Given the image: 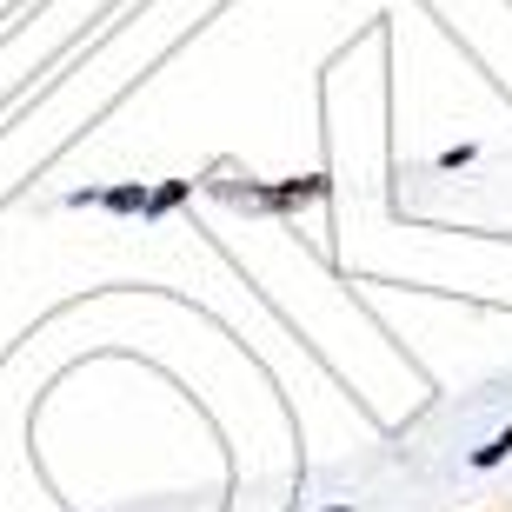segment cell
<instances>
[{
	"label": "cell",
	"mask_w": 512,
	"mask_h": 512,
	"mask_svg": "<svg viewBox=\"0 0 512 512\" xmlns=\"http://www.w3.org/2000/svg\"><path fill=\"white\" fill-rule=\"evenodd\" d=\"M506 459H512V426H506V433H493L486 446H479L473 466H479V473H493V466H506Z\"/></svg>",
	"instance_id": "3957f363"
},
{
	"label": "cell",
	"mask_w": 512,
	"mask_h": 512,
	"mask_svg": "<svg viewBox=\"0 0 512 512\" xmlns=\"http://www.w3.org/2000/svg\"><path fill=\"white\" fill-rule=\"evenodd\" d=\"M326 512H353V506H326Z\"/></svg>",
	"instance_id": "5b68a950"
},
{
	"label": "cell",
	"mask_w": 512,
	"mask_h": 512,
	"mask_svg": "<svg viewBox=\"0 0 512 512\" xmlns=\"http://www.w3.org/2000/svg\"><path fill=\"white\" fill-rule=\"evenodd\" d=\"M187 193H193V180H160V187H147V213H140V220H167L173 207H187Z\"/></svg>",
	"instance_id": "7a4b0ae2"
},
{
	"label": "cell",
	"mask_w": 512,
	"mask_h": 512,
	"mask_svg": "<svg viewBox=\"0 0 512 512\" xmlns=\"http://www.w3.org/2000/svg\"><path fill=\"white\" fill-rule=\"evenodd\" d=\"M220 200H233V207H260V213H300V207H320L326 193H333V173H293V180H207Z\"/></svg>",
	"instance_id": "6da1fadb"
},
{
	"label": "cell",
	"mask_w": 512,
	"mask_h": 512,
	"mask_svg": "<svg viewBox=\"0 0 512 512\" xmlns=\"http://www.w3.org/2000/svg\"><path fill=\"white\" fill-rule=\"evenodd\" d=\"M473 160H479V147H473V140H459V147L433 153V173H459V167H473Z\"/></svg>",
	"instance_id": "277c9868"
}]
</instances>
